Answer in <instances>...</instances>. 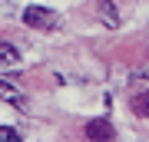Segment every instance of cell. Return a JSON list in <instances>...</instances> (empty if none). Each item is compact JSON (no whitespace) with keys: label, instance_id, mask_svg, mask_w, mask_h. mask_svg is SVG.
<instances>
[{"label":"cell","instance_id":"obj_1","mask_svg":"<svg viewBox=\"0 0 149 142\" xmlns=\"http://www.w3.org/2000/svg\"><path fill=\"white\" fill-rule=\"evenodd\" d=\"M23 23L33 26V30H60L63 20L50 10V7H27L23 10Z\"/></svg>","mask_w":149,"mask_h":142},{"label":"cell","instance_id":"obj_2","mask_svg":"<svg viewBox=\"0 0 149 142\" xmlns=\"http://www.w3.org/2000/svg\"><path fill=\"white\" fill-rule=\"evenodd\" d=\"M83 132H86V139H93V142H103V139H113V136H116V129H113L109 119H90Z\"/></svg>","mask_w":149,"mask_h":142},{"label":"cell","instance_id":"obj_3","mask_svg":"<svg viewBox=\"0 0 149 142\" xmlns=\"http://www.w3.org/2000/svg\"><path fill=\"white\" fill-rule=\"evenodd\" d=\"M96 20L106 23L109 30H116V26H119V10H116V3H113V0H96Z\"/></svg>","mask_w":149,"mask_h":142},{"label":"cell","instance_id":"obj_4","mask_svg":"<svg viewBox=\"0 0 149 142\" xmlns=\"http://www.w3.org/2000/svg\"><path fill=\"white\" fill-rule=\"evenodd\" d=\"M129 109H133L139 119H149V89H136L129 96Z\"/></svg>","mask_w":149,"mask_h":142},{"label":"cell","instance_id":"obj_5","mask_svg":"<svg viewBox=\"0 0 149 142\" xmlns=\"http://www.w3.org/2000/svg\"><path fill=\"white\" fill-rule=\"evenodd\" d=\"M20 63V50L10 43H0V66H17Z\"/></svg>","mask_w":149,"mask_h":142},{"label":"cell","instance_id":"obj_6","mask_svg":"<svg viewBox=\"0 0 149 142\" xmlns=\"http://www.w3.org/2000/svg\"><path fill=\"white\" fill-rule=\"evenodd\" d=\"M17 139H20V132L13 126H0V142H17Z\"/></svg>","mask_w":149,"mask_h":142}]
</instances>
